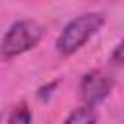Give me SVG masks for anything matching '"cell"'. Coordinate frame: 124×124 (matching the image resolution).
<instances>
[{"label":"cell","instance_id":"cell-1","mask_svg":"<svg viewBox=\"0 0 124 124\" xmlns=\"http://www.w3.org/2000/svg\"><path fill=\"white\" fill-rule=\"evenodd\" d=\"M105 23V17L101 14H83L72 19L62 33L56 39V50L62 56H70L76 50H79Z\"/></svg>","mask_w":124,"mask_h":124},{"label":"cell","instance_id":"cell-2","mask_svg":"<svg viewBox=\"0 0 124 124\" xmlns=\"http://www.w3.org/2000/svg\"><path fill=\"white\" fill-rule=\"evenodd\" d=\"M41 35H43V29L35 21H31V19L16 21L2 37V45H0L2 58L8 60V58L19 56V54L31 50L41 41Z\"/></svg>","mask_w":124,"mask_h":124},{"label":"cell","instance_id":"cell-3","mask_svg":"<svg viewBox=\"0 0 124 124\" xmlns=\"http://www.w3.org/2000/svg\"><path fill=\"white\" fill-rule=\"evenodd\" d=\"M110 89H112V79H110V76H107L101 70L87 72L81 78V83H79L81 101H83L85 107H91V108L95 105H99L103 99H107Z\"/></svg>","mask_w":124,"mask_h":124},{"label":"cell","instance_id":"cell-4","mask_svg":"<svg viewBox=\"0 0 124 124\" xmlns=\"http://www.w3.org/2000/svg\"><path fill=\"white\" fill-rule=\"evenodd\" d=\"M64 124H97V114L91 107H79L70 112V116L64 120Z\"/></svg>","mask_w":124,"mask_h":124},{"label":"cell","instance_id":"cell-5","mask_svg":"<svg viewBox=\"0 0 124 124\" xmlns=\"http://www.w3.org/2000/svg\"><path fill=\"white\" fill-rule=\"evenodd\" d=\"M8 124H31V110L27 108L25 103H19L12 108L8 116Z\"/></svg>","mask_w":124,"mask_h":124},{"label":"cell","instance_id":"cell-6","mask_svg":"<svg viewBox=\"0 0 124 124\" xmlns=\"http://www.w3.org/2000/svg\"><path fill=\"white\" fill-rule=\"evenodd\" d=\"M110 64L114 66H124V41H120L116 45V48L110 54Z\"/></svg>","mask_w":124,"mask_h":124}]
</instances>
